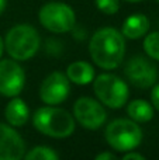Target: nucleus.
I'll return each mask as SVG.
<instances>
[{
  "mask_svg": "<svg viewBox=\"0 0 159 160\" xmlns=\"http://www.w3.org/2000/svg\"><path fill=\"white\" fill-rule=\"evenodd\" d=\"M3 52H4V41H3V38L0 37V59H2Z\"/></svg>",
  "mask_w": 159,
  "mask_h": 160,
  "instance_id": "24",
  "label": "nucleus"
},
{
  "mask_svg": "<svg viewBox=\"0 0 159 160\" xmlns=\"http://www.w3.org/2000/svg\"><path fill=\"white\" fill-rule=\"evenodd\" d=\"M33 125L39 133L55 139H65L75 132L73 114L58 105H44L33 114Z\"/></svg>",
  "mask_w": 159,
  "mask_h": 160,
  "instance_id": "2",
  "label": "nucleus"
},
{
  "mask_svg": "<svg viewBox=\"0 0 159 160\" xmlns=\"http://www.w3.org/2000/svg\"><path fill=\"white\" fill-rule=\"evenodd\" d=\"M156 2H158V3H159V0H156Z\"/></svg>",
  "mask_w": 159,
  "mask_h": 160,
  "instance_id": "26",
  "label": "nucleus"
},
{
  "mask_svg": "<svg viewBox=\"0 0 159 160\" xmlns=\"http://www.w3.org/2000/svg\"><path fill=\"white\" fill-rule=\"evenodd\" d=\"M6 6H7V0H0V16L6 10Z\"/></svg>",
  "mask_w": 159,
  "mask_h": 160,
  "instance_id": "23",
  "label": "nucleus"
},
{
  "mask_svg": "<svg viewBox=\"0 0 159 160\" xmlns=\"http://www.w3.org/2000/svg\"><path fill=\"white\" fill-rule=\"evenodd\" d=\"M70 82L66 75L59 70H54L42 80L39 86V98L47 105L62 104L69 97Z\"/></svg>",
  "mask_w": 159,
  "mask_h": 160,
  "instance_id": "10",
  "label": "nucleus"
},
{
  "mask_svg": "<svg viewBox=\"0 0 159 160\" xmlns=\"http://www.w3.org/2000/svg\"><path fill=\"white\" fill-rule=\"evenodd\" d=\"M96 160H115L117 156L114 155L113 152H101L99 155H96Z\"/></svg>",
  "mask_w": 159,
  "mask_h": 160,
  "instance_id": "22",
  "label": "nucleus"
},
{
  "mask_svg": "<svg viewBox=\"0 0 159 160\" xmlns=\"http://www.w3.org/2000/svg\"><path fill=\"white\" fill-rule=\"evenodd\" d=\"M96 7L103 14L113 16L120 10V0H95Z\"/></svg>",
  "mask_w": 159,
  "mask_h": 160,
  "instance_id": "18",
  "label": "nucleus"
},
{
  "mask_svg": "<svg viewBox=\"0 0 159 160\" xmlns=\"http://www.w3.org/2000/svg\"><path fill=\"white\" fill-rule=\"evenodd\" d=\"M25 86V72L18 61L0 59V96L11 98L18 96Z\"/></svg>",
  "mask_w": 159,
  "mask_h": 160,
  "instance_id": "9",
  "label": "nucleus"
},
{
  "mask_svg": "<svg viewBox=\"0 0 159 160\" xmlns=\"http://www.w3.org/2000/svg\"><path fill=\"white\" fill-rule=\"evenodd\" d=\"M121 159L123 160H145V156L138 152H134V150H128V152H124Z\"/></svg>",
  "mask_w": 159,
  "mask_h": 160,
  "instance_id": "21",
  "label": "nucleus"
},
{
  "mask_svg": "<svg viewBox=\"0 0 159 160\" xmlns=\"http://www.w3.org/2000/svg\"><path fill=\"white\" fill-rule=\"evenodd\" d=\"M25 155V142L16 128L0 122V160H20Z\"/></svg>",
  "mask_w": 159,
  "mask_h": 160,
  "instance_id": "11",
  "label": "nucleus"
},
{
  "mask_svg": "<svg viewBox=\"0 0 159 160\" xmlns=\"http://www.w3.org/2000/svg\"><path fill=\"white\" fill-rule=\"evenodd\" d=\"M89 53L99 68L117 69L126 56V38L121 31L113 27L99 28L89 41Z\"/></svg>",
  "mask_w": 159,
  "mask_h": 160,
  "instance_id": "1",
  "label": "nucleus"
},
{
  "mask_svg": "<svg viewBox=\"0 0 159 160\" xmlns=\"http://www.w3.org/2000/svg\"><path fill=\"white\" fill-rule=\"evenodd\" d=\"M24 159L27 160H58L59 155L49 146L45 145H39V146H34L28 152H25Z\"/></svg>",
  "mask_w": 159,
  "mask_h": 160,
  "instance_id": "16",
  "label": "nucleus"
},
{
  "mask_svg": "<svg viewBox=\"0 0 159 160\" xmlns=\"http://www.w3.org/2000/svg\"><path fill=\"white\" fill-rule=\"evenodd\" d=\"M128 3H140V2H144V0H126Z\"/></svg>",
  "mask_w": 159,
  "mask_h": 160,
  "instance_id": "25",
  "label": "nucleus"
},
{
  "mask_svg": "<svg viewBox=\"0 0 159 160\" xmlns=\"http://www.w3.org/2000/svg\"><path fill=\"white\" fill-rule=\"evenodd\" d=\"M3 41L8 56L18 62L31 59L41 47L39 34L31 24H17L11 27Z\"/></svg>",
  "mask_w": 159,
  "mask_h": 160,
  "instance_id": "3",
  "label": "nucleus"
},
{
  "mask_svg": "<svg viewBox=\"0 0 159 160\" xmlns=\"http://www.w3.org/2000/svg\"><path fill=\"white\" fill-rule=\"evenodd\" d=\"M39 24L52 34H65L76 25V14L64 2L45 3L38 11Z\"/></svg>",
  "mask_w": 159,
  "mask_h": 160,
  "instance_id": "6",
  "label": "nucleus"
},
{
  "mask_svg": "<svg viewBox=\"0 0 159 160\" xmlns=\"http://www.w3.org/2000/svg\"><path fill=\"white\" fill-rule=\"evenodd\" d=\"M66 78L70 83L78 86H87L96 78L95 68L86 61H75L66 68Z\"/></svg>",
  "mask_w": 159,
  "mask_h": 160,
  "instance_id": "14",
  "label": "nucleus"
},
{
  "mask_svg": "<svg viewBox=\"0 0 159 160\" xmlns=\"http://www.w3.org/2000/svg\"><path fill=\"white\" fill-rule=\"evenodd\" d=\"M127 115L138 124H145L154 118V105L142 98L132 100L127 102Z\"/></svg>",
  "mask_w": 159,
  "mask_h": 160,
  "instance_id": "15",
  "label": "nucleus"
},
{
  "mask_svg": "<svg viewBox=\"0 0 159 160\" xmlns=\"http://www.w3.org/2000/svg\"><path fill=\"white\" fill-rule=\"evenodd\" d=\"M73 118L85 129L97 131L106 124L107 112L99 100L80 97L73 104Z\"/></svg>",
  "mask_w": 159,
  "mask_h": 160,
  "instance_id": "7",
  "label": "nucleus"
},
{
  "mask_svg": "<svg viewBox=\"0 0 159 160\" xmlns=\"http://www.w3.org/2000/svg\"><path fill=\"white\" fill-rule=\"evenodd\" d=\"M45 52L52 53V55H59L62 52V44L56 39H48L45 42Z\"/></svg>",
  "mask_w": 159,
  "mask_h": 160,
  "instance_id": "19",
  "label": "nucleus"
},
{
  "mask_svg": "<svg viewBox=\"0 0 159 160\" xmlns=\"http://www.w3.org/2000/svg\"><path fill=\"white\" fill-rule=\"evenodd\" d=\"M104 138L111 149L124 153L140 146L144 132L138 122L131 118H115L106 127Z\"/></svg>",
  "mask_w": 159,
  "mask_h": 160,
  "instance_id": "4",
  "label": "nucleus"
},
{
  "mask_svg": "<svg viewBox=\"0 0 159 160\" xmlns=\"http://www.w3.org/2000/svg\"><path fill=\"white\" fill-rule=\"evenodd\" d=\"M4 118L8 125L14 128H21L30 119V108L27 102L18 96L11 97L4 108Z\"/></svg>",
  "mask_w": 159,
  "mask_h": 160,
  "instance_id": "12",
  "label": "nucleus"
},
{
  "mask_svg": "<svg viewBox=\"0 0 159 160\" xmlns=\"http://www.w3.org/2000/svg\"><path fill=\"white\" fill-rule=\"evenodd\" d=\"M93 91L103 105L111 110H120L128 102V84L120 76L113 73H101L93 79Z\"/></svg>",
  "mask_w": 159,
  "mask_h": 160,
  "instance_id": "5",
  "label": "nucleus"
},
{
  "mask_svg": "<svg viewBox=\"0 0 159 160\" xmlns=\"http://www.w3.org/2000/svg\"><path fill=\"white\" fill-rule=\"evenodd\" d=\"M149 30V18L142 13H134L123 22L121 34L126 39H140L145 37Z\"/></svg>",
  "mask_w": 159,
  "mask_h": 160,
  "instance_id": "13",
  "label": "nucleus"
},
{
  "mask_svg": "<svg viewBox=\"0 0 159 160\" xmlns=\"http://www.w3.org/2000/svg\"><path fill=\"white\" fill-rule=\"evenodd\" d=\"M124 75L134 87L149 88L158 80V68L146 56L134 55L127 61Z\"/></svg>",
  "mask_w": 159,
  "mask_h": 160,
  "instance_id": "8",
  "label": "nucleus"
},
{
  "mask_svg": "<svg viewBox=\"0 0 159 160\" xmlns=\"http://www.w3.org/2000/svg\"><path fill=\"white\" fill-rule=\"evenodd\" d=\"M151 104L154 105L155 110L159 111V84H156V83L152 86V91H151Z\"/></svg>",
  "mask_w": 159,
  "mask_h": 160,
  "instance_id": "20",
  "label": "nucleus"
},
{
  "mask_svg": "<svg viewBox=\"0 0 159 160\" xmlns=\"http://www.w3.org/2000/svg\"><path fill=\"white\" fill-rule=\"evenodd\" d=\"M142 48L145 51V53L148 55V58L155 59V61L159 62V31L145 34Z\"/></svg>",
  "mask_w": 159,
  "mask_h": 160,
  "instance_id": "17",
  "label": "nucleus"
}]
</instances>
